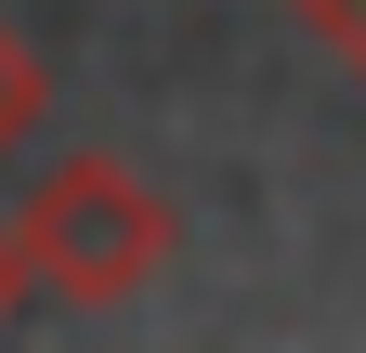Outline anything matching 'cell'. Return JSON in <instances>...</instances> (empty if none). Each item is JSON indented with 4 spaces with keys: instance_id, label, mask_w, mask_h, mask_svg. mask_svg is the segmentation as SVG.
<instances>
[{
    "instance_id": "1",
    "label": "cell",
    "mask_w": 366,
    "mask_h": 353,
    "mask_svg": "<svg viewBox=\"0 0 366 353\" xmlns=\"http://www.w3.org/2000/svg\"><path fill=\"white\" fill-rule=\"evenodd\" d=\"M170 236H183V223H170V197L144 184V170H118V157H53V170H39V197L14 209L26 288L79 301V314H118L131 288H157Z\"/></svg>"
},
{
    "instance_id": "2",
    "label": "cell",
    "mask_w": 366,
    "mask_h": 353,
    "mask_svg": "<svg viewBox=\"0 0 366 353\" xmlns=\"http://www.w3.org/2000/svg\"><path fill=\"white\" fill-rule=\"evenodd\" d=\"M39 105H53V79H39V53H26L14 26H0V157H14L26 131H39Z\"/></svg>"
},
{
    "instance_id": "3",
    "label": "cell",
    "mask_w": 366,
    "mask_h": 353,
    "mask_svg": "<svg viewBox=\"0 0 366 353\" xmlns=\"http://www.w3.org/2000/svg\"><path fill=\"white\" fill-rule=\"evenodd\" d=\"M301 26H314V39H327V53L366 79V0H301Z\"/></svg>"
},
{
    "instance_id": "4",
    "label": "cell",
    "mask_w": 366,
    "mask_h": 353,
    "mask_svg": "<svg viewBox=\"0 0 366 353\" xmlns=\"http://www.w3.org/2000/svg\"><path fill=\"white\" fill-rule=\"evenodd\" d=\"M14 288H26V249H14V236H0V314H14Z\"/></svg>"
}]
</instances>
